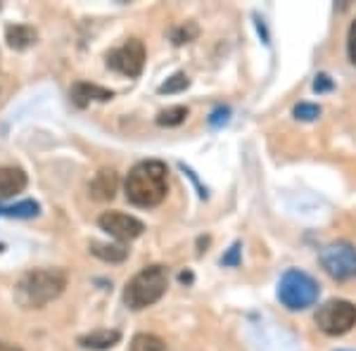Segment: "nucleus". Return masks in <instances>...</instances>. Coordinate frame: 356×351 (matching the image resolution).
<instances>
[{"label":"nucleus","mask_w":356,"mask_h":351,"mask_svg":"<svg viewBox=\"0 0 356 351\" xmlns=\"http://www.w3.org/2000/svg\"><path fill=\"white\" fill-rule=\"evenodd\" d=\"M3 250H5V247H3V245H0V252H3Z\"/></svg>","instance_id":"nucleus-27"},{"label":"nucleus","mask_w":356,"mask_h":351,"mask_svg":"<svg viewBox=\"0 0 356 351\" xmlns=\"http://www.w3.org/2000/svg\"><path fill=\"white\" fill-rule=\"evenodd\" d=\"M197 33H200V28L193 24V22H188L186 26H178L174 33H171V38H174V43L176 45H183V43H191L197 38Z\"/></svg>","instance_id":"nucleus-19"},{"label":"nucleus","mask_w":356,"mask_h":351,"mask_svg":"<svg viewBox=\"0 0 356 351\" xmlns=\"http://www.w3.org/2000/svg\"><path fill=\"white\" fill-rule=\"evenodd\" d=\"M97 226L105 230V233H110L112 238L122 240V243L140 238L143 230H145L140 218H136L131 214H122V211H105V214L97 218Z\"/></svg>","instance_id":"nucleus-8"},{"label":"nucleus","mask_w":356,"mask_h":351,"mask_svg":"<svg viewBox=\"0 0 356 351\" xmlns=\"http://www.w3.org/2000/svg\"><path fill=\"white\" fill-rule=\"evenodd\" d=\"M0 351H24V349L17 347V344H10V342H0Z\"/></svg>","instance_id":"nucleus-25"},{"label":"nucleus","mask_w":356,"mask_h":351,"mask_svg":"<svg viewBox=\"0 0 356 351\" xmlns=\"http://www.w3.org/2000/svg\"><path fill=\"white\" fill-rule=\"evenodd\" d=\"M178 278H181V283H193V273H188V270L178 275Z\"/></svg>","instance_id":"nucleus-26"},{"label":"nucleus","mask_w":356,"mask_h":351,"mask_svg":"<svg viewBox=\"0 0 356 351\" xmlns=\"http://www.w3.org/2000/svg\"><path fill=\"white\" fill-rule=\"evenodd\" d=\"M188 85H191V79H188L183 72H178V74H174V76L166 79V81L159 85V93H162V95H174V93H181V90H186Z\"/></svg>","instance_id":"nucleus-18"},{"label":"nucleus","mask_w":356,"mask_h":351,"mask_svg":"<svg viewBox=\"0 0 356 351\" xmlns=\"http://www.w3.org/2000/svg\"><path fill=\"white\" fill-rule=\"evenodd\" d=\"M231 122V107H216L214 112L209 114V126L211 129H221Z\"/></svg>","instance_id":"nucleus-21"},{"label":"nucleus","mask_w":356,"mask_h":351,"mask_svg":"<svg viewBox=\"0 0 356 351\" xmlns=\"http://www.w3.org/2000/svg\"><path fill=\"white\" fill-rule=\"evenodd\" d=\"M316 325L330 337L347 335L356 325V304L347 299H330L316 311Z\"/></svg>","instance_id":"nucleus-5"},{"label":"nucleus","mask_w":356,"mask_h":351,"mask_svg":"<svg viewBox=\"0 0 356 351\" xmlns=\"http://www.w3.org/2000/svg\"><path fill=\"white\" fill-rule=\"evenodd\" d=\"M131 351H166V342L152 332H138L131 339Z\"/></svg>","instance_id":"nucleus-16"},{"label":"nucleus","mask_w":356,"mask_h":351,"mask_svg":"<svg viewBox=\"0 0 356 351\" xmlns=\"http://www.w3.org/2000/svg\"><path fill=\"white\" fill-rule=\"evenodd\" d=\"M240 247H243L240 243H233L231 250L221 256V266H240Z\"/></svg>","instance_id":"nucleus-22"},{"label":"nucleus","mask_w":356,"mask_h":351,"mask_svg":"<svg viewBox=\"0 0 356 351\" xmlns=\"http://www.w3.org/2000/svg\"><path fill=\"white\" fill-rule=\"evenodd\" d=\"M126 199L143 209H150L164 202L169 193V169L159 159H147V162L136 164L129 171L124 183Z\"/></svg>","instance_id":"nucleus-1"},{"label":"nucleus","mask_w":356,"mask_h":351,"mask_svg":"<svg viewBox=\"0 0 356 351\" xmlns=\"http://www.w3.org/2000/svg\"><path fill=\"white\" fill-rule=\"evenodd\" d=\"M67 273L60 268L29 270L15 287V299L22 309H43L65 292Z\"/></svg>","instance_id":"nucleus-2"},{"label":"nucleus","mask_w":356,"mask_h":351,"mask_svg":"<svg viewBox=\"0 0 356 351\" xmlns=\"http://www.w3.org/2000/svg\"><path fill=\"white\" fill-rule=\"evenodd\" d=\"M5 38H8V45L15 50H24L29 45L36 43V31L26 24H10L8 31H5Z\"/></svg>","instance_id":"nucleus-13"},{"label":"nucleus","mask_w":356,"mask_h":351,"mask_svg":"<svg viewBox=\"0 0 356 351\" xmlns=\"http://www.w3.org/2000/svg\"><path fill=\"white\" fill-rule=\"evenodd\" d=\"M321 266L335 280L356 278V247L347 240H337L321 250Z\"/></svg>","instance_id":"nucleus-6"},{"label":"nucleus","mask_w":356,"mask_h":351,"mask_svg":"<svg viewBox=\"0 0 356 351\" xmlns=\"http://www.w3.org/2000/svg\"><path fill=\"white\" fill-rule=\"evenodd\" d=\"M38 214H41V204L36 199H24V202L13 206H0V216H8V218H33Z\"/></svg>","instance_id":"nucleus-15"},{"label":"nucleus","mask_w":356,"mask_h":351,"mask_svg":"<svg viewBox=\"0 0 356 351\" xmlns=\"http://www.w3.org/2000/svg\"><path fill=\"white\" fill-rule=\"evenodd\" d=\"M26 188V174L17 166H3L0 169V199H10Z\"/></svg>","instance_id":"nucleus-10"},{"label":"nucleus","mask_w":356,"mask_h":351,"mask_svg":"<svg viewBox=\"0 0 356 351\" xmlns=\"http://www.w3.org/2000/svg\"><path fill=\"white\" fill-rule=\"evenodd\" d=\"M166 287H169V273H166L164 266H157V263H154V266L138 270L134 278L126 283L124 304L134 311L147 309L164 297Z\"/></svg>","instance_id":"nucleus-3"},{"label":"nucleus","mask_w":356,"mask_h":351,"mask_svg":"<svg viewBox=\"0 0 356 351\" xmlns=\"http://www.w3.org/2000/svg\"><path fill=\"white\" fill-rule=\"evenodd\" d=\"M186 117H188V107L176 105V107L162 109V112L157 114V124L166 126V129H171V126H178V124L186 122Z\"/></svg>","instance_id":"nucleus-17"},{"label":"nucleus","mask_w":356,"mask_h":351,"mask_svg":"<svg viewBox=\"0 0 356 351\" xmlns=\"http://www.w3.org/2000/svg\"><path fill=\"white\" fill-rule=\"evenodd\" d=\"M314 90L316 93H328V90H332V79L328 74H318L314 81Z\"/></svg>","instance_id":"nucleus-23"},{"label":"nucleus","mask_w":356,"mask_h":351,"mask_svg":"<svg viewBox=\"0 0 356 351\" xmlns=\"http://www.w3.org/2000/svg\"><path fill=\"white\" fill-rule=\"evenodd\" d=\"M117 188H119V176L114 169H102L97 171V176L93 178L90 183V195L95 199H112L117 195Z\"/></svg>","instance_id":"nucleus-12"},{"label":"nucleus","mask_w":356,"mask_h":351,"mask_svg":"<svg viewBox=\"0 0 356 351\" xmlns=\"http://www.w3.org/2000/svg\"><path fill=\"white\" fill-rule=\"evenodd\" d=\"M112 97H114L112 90L100 88V85H95V83L79 81V83L72 85V100H74V105H76V107H86V105H90L93 100L107 102V100H112Z\"/></svg>","instance_id":"nucleus-9"},{"label":"nucleus","mask_w":356,"mask_h":351,"mask_svg":"<svg viewBox=\"0 0 356 351\" xmlns=\"http://www.w3.org/2000/svg\"><path fill=\"white\" fill-rule=\"evenodd\" d=\"M107 65L114 72L124 74V76L138 79L143 74V67H145V45L138 38H129L122 48L107 53Z\"/></svg>","instance_id":"nucleus-7"},{"label":"nucleus","mask_w":356,"mask_h":351,"mask_svg":"<svg viewBox=\"0 0 356 351\" xmlns=\"http://www.w3.org/2000/svg\"><path fill=\"white\" fill-rule=\"evenodd\" d=\"M321 117V107L318 105H312V102H300L295 107V119L300 122H316Z\"/></svg>","instance_id":"nucleus-20"},{"label":"nucleus","mask_w":356,"mask_h":351,"mask_svg":"<svg viewBox=\"0 0 356 351\" xmlns=\"http://www.w3.org/2000/svg\"><path fill=\"white\" fill-rule=\"evenodd\" d=\"M347 50H349V60L356 65V19L354 24L349 26V41H347Z\"/></svg>","instance_id":"nucleus-24"},{"label":"nucleus","mask_w":356,"mask_h":351,"mask_svg":"<svg viewBox=\"0 0 356 351\" xmlns=\"http://www.w3.org/2000/svg\"><path fill=\"white\" fill-rule=\"evenodd\" d=\"M278 299L285 309L304 311L318 302V283L309 273H304V270L292 268L280 278Z\"/></svg>","instance_id":"nucleus-4"},{"label":"nucleus","mask_w":356,"mask_h":351,"mask_svg":"<svg viewBox=\"0 0 356 351\" xmlns=\"http://www.w3.org/2000/svg\"><path fill=\"white\" fill-rule=\"evenodd\" d=\"M119 342H122V332L119 330H93V332H88V335L79 337V344L90 351H107V349L117 347Z\"/></svg>","instance_id":"nucleus-11"},{"label":"nucleus","mask_w":356,"mask_h":351,"mask_svg":"<svg viewBox=\"0 0 356 351\" xmlns=\"http://www.w3.org/2000/svg\"><path fill=\"white\" fill-rule=\"evenodd\" d=\"M90 254L97 256L100 261L107 263H122L129 256V250L124 245H112V243H90Z\"/></svg>","instance_id":"nucleus-14"}]
</instances>
